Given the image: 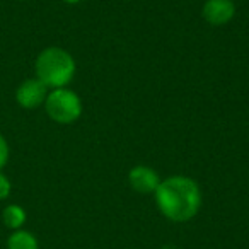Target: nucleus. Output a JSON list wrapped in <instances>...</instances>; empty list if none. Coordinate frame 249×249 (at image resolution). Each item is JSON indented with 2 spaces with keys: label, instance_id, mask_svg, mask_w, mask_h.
Listing matches in <instances>:
<instances>
[{
  "label": "nucleus",
  "instance_id": "9b49d317",
  "mask_svg": "<svg viewBox=\"0 0 249 249\" xmlns=\"http://www.w3.org/2000/svg\"><path fill=\"white\" fill-rule=\"evenodd\" d=\"M65 4H79V2H82V0H63Z\"/></svg>",
  "mask_w": 249,
  "mask_h": 249
},
{
  "label": "nucleus",
  "instance_id": "f03ea898",
  "mask_svg": "<svg viewBox=\"0 0 249 249\" xmlns=\"http://www.w3.org/2000/svg\"><path fill=\"white\" fill-rule=\"evenodd\" d=\"M36 79H39L46 87L60 89L65 87L75 75V62L67 50L58 46L45 48L35 62Z\"/></svg>",
  "mask_w": 249,
  "mask_h": 249
},
{
  "label": "nucleus",
  "instance_id": "1a4fd4ad",
  "mask_svg": "<svg viewBox=\"0 0 249 249\" xmlns=\"http://www.w3.org/2000/svg\"><path fill=\"white\" fill-rule=\"evenodd\" d=\"M9 156H11L9 143H7V140H5V137L0 133V171L4 169L5 164L9 162Z\"/></svg>",
  "mask_w": 249,
  "mask_h": 249
},
{
  "label": "nucleus",
  "instance_id": "423d86ee",
  "mask_svg": "<svg viewBox=\"0 0 249 249\" xmlns=\"http://www.w3.org/2000/svg\"><path fill=\"white\" fill-rule=\"evenodd\" d=\"M128 181H130V186H132L137 193H142V195L156 193L157 186H159V183H160L159 174L147 166L133 167L128 173Z\"/></svg>",
  "mask_w": 249,
  "mask_h": 249
},
{
  "label": "nucleus",
  "instance_id": "f257e3e1",
  "mask_svg": "<svg viewBox=\"0 0 249 249\" xmlns=\"http://www.w3.org/2000/svg\"><path fill=\"white\" fill-rule=\"evenodd\" d=\"M156 201L166 218L173 222H188L200 210L201 193L191 178L171 176L159 183Z\"/></svg>",
  "mask_w": 249,
  "mask_h": 249
},
{
  "label": "nucleus",
  "instance_id": "20e7f679",
  "mask_svg": "<svg viewBox=\"0 0 249 249\" xmlns=\"http://www.w3.org/2000/svg\"><path fill=\"white\" fill-rule=\"evenodd\" d=\"M48 96V87L39 79H26L19 84L16 90V101L24 109H36L41 104H45Z\"/></svg>",
  "mask_w": 249,
  "mask_h": 249
},
{
  "label": "nucleus",
  "instance_id": "39448f33",
  "mask_svg": "<svg viewBox=\"0 0 249 249\" xmlns=\"http://www.w3.org/2000/svg\"><path fill=\"white\" fill-rule=\"evenodd\" d=\"M235 5L232 0H207L203 5V19L212 26H224L234 18Z\"/></svg>",
  "mask_w": 249,
  "mask_h": 249
},
{
  "label": "nucleus",
  "instance_id": "0eeeda50",
  "mask_svg": "<svg viewBox=\"0 0 249 249\" xmlns=\"http://www.w3.org/2000/svg\"><path fill=\"white\" fill-rule=\"evenodd\" d=\"M26 218H28V213L26 210L21 207V205H7V207L2 210V222L7 229L11 231H18V229H22V225L26 224Z\"/></svg>",
  "mask_w": 249,
  "mask_h": 249
},
{
  "label": "nucleus",
  "instance_id": "6e6552de",
  "mask_svg": "<svg viewBox=\"0 0 249 249\" xmlns=\"http://www.w3.org/2000/svg\"><path fill=\"white\" fill-rule=\"evenodd\" d=\"M7 249H39V244L35 234L24 229H18L7 237Z\"/></svg>",
  "mask_w": 249,
  "mask_h": 249
},
{
  "label": "nucleus",
  "instance_id": "9d476101",
  "mask_svg": "<svg viewBox=\"0 0 249 249\" xmlns=\"http://www.w3.org/2000/svg\"><path fill=\"white\" fill-rule=\"evenodd\" d=\"M11 190H12L11 181H9V178L5 176L2 171H0V200H5V198H9Z\"/></svg>",
  "mask_w": 249,
  "mask_h": 249
},
{
  "label": "nucleus",
  "instance_id": "7ed1b4c3",
  "mask_svg": "<svg viewBox=\"0 0 249 249\" xmlns=\"http://www.w3.org/2000/svg\"><path fill=\"white\" fill-rule=\"evenodd\" d=\"M45 109L46 114L55 123L69 124L80 118L82 101L73 90L67 89V87H60V89H53L52 92H48L45 101Z\"/></svg>",
  "mask_w": 249,
  "mask_h": 249
}]
</instances>
